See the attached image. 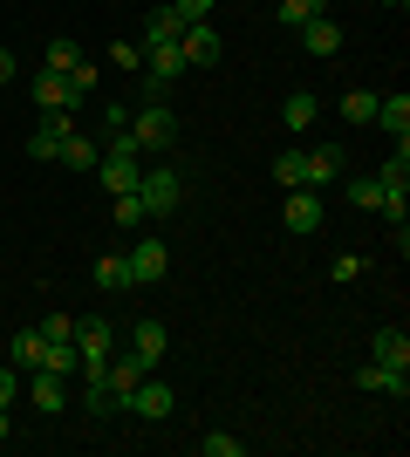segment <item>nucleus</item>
<instances>
[{
	"label": "nucleus",
	"mask_w": 410,
	"mask_h": 457,
	"mask_svg": "<svg viewBox=\"0 0 410 457\" xmlns=\"http://www.w3.org/2000/svg\"><path fill=\"white\" fill-rule=\"evenodd\" d=\"M7 82H14V55H7V48H0V89H7Z\"/></svg>",
	"instance_id": "nucleus-40"
},
{
	"label": "nucleus",
	"mask_w": 410,
	"mask_h": 457,
	"mask_svg": "<svg viewBox=\"0 0 410 457\" xmlns=\"http://www.w3.org/2000/svg\"><path fill=\"white\" fill-rule=\"evenodd\" d=\"M28 382H35V410H48V417L69 403V376H55V369H35Z\"/></svg>",
	"instance_id": "nucleus-15"
},
{
	"label": "nucleus",
	"mask_w": 410,
	"mask_h": 457,
	"mask_svg": "<svg viewBox=\"0 0 410 457\" xmlns=\"http://www.w3.org/2000/svg\"><path fill=\"white\" fill-rule=\"evenodd\" d=\"M383 7H404V0H383Z\"/></svg>",
	"instance_id": "nucleus-41"
},
{
	"label": "nucleus",
	"mask_w": 410,
	"mask_h": 457,
	"mask_svg": "<svg viewBox=\"0 0 410 457\" xmlns=\"http://www.w3.org/2000/svg\"><path fill=\"white\" fill-rule=\"evenodd\" d=\"M110 62H117L123 76H130V69H144V41H117V48H110Z\"/></svg>",
	"instance_id": "nucleus-34"
},
{
	"label": "nucleus",
	"mask_w": 410,
	"mask_h": 457,
	"mask_svg": "<svg viewBox=\"0 0 410 457\" xmlns=\"http://www.w3.org/2000/svg\"><path fill=\"white\" fill-rule=\"evenodd\" d=\"M273 185H280V191H301V185H308V157H301V151H280V157H273Z\"/></svg>",
	"instance_id": "nucleus-22"
},
{
	"label": "nucleus",
	"mask_w": 410,
	"mask_h": 457,
	"mask_svg": "<svg viewBox=\"0 0 410 457\" xmlns=\"http://www.w3.org/2000/svg\"><path fill=\"white\" fill-rule=\"evenodd\" d=\"M69 335H76V321H69V314H48V321H41V342H69Z\"/></svg>",
	"instance_id": "nucleus-36"
},
{
	"label": "nucleus",
	"mask_w": 410,
	"mask_h": 457,
	"mask_svg": "<svg viewBox=\"0 0 410 457\" xmlns=\"http://www.w3.org/2000/svg\"><path fill=\"white\" fill-rule=\"evenodd\" d=\"M178 171L172 164H144V178H137V198H144V212H151V219H172L178 212Z\"/></svg>",
	"instance_id": "nucleus-4"
},
{
	"label": "nucleus",
	"mask_w": 410,
	"mask_h": 457,
	"mask_svg": "<svg viewBox=\"0 0 410 457\" xmlns=\"http://www.w3.org/2000/svg\"><path fill=\"white\" fill-rule=\"evenodd\" d=\"M14 403V369H0V410Z\"/></svg>",
	"instance_id": "nucleus-39"
},
{
	"label": "nucleus",
	"mask_w": 410,
	"mask_h": 457,
	"mask_svg": "<svg viewBox=\"0 0 410 457\" xmlns=\"http://www.w3.org/2000/svg\"><path fill=\"white\" fill-rule=\"evenodd\" d=\"M96 157H103V144H96V137H69V144H62V157H55V164H69V171H96Z\"/></svg>",
	"instance_id": "nucleus-20"
},
{
	"label": "nucleus",
	"mask_w": 410,
	"mask_h": 457,
	"mask_svg": "<svg viewBox=\"0 0 410 457\" xmlns=\"http://www.w3.org/2000/svg\"><path fill=\"white\" fill-rule=\"evenodd\" d=\"M117 226H123V232L151 226V212H144V198H137V191H117Z\"/></svg>",
	"instance_id": "nucleus-28"
},
{
	"label": "nucleus",
	"mask_w": 410,
	"mask_h": 457,
	"mask_svg": "<svg viewBox=\"0 0 410 457\" xmlns=\"http://www.w3.org/2000/svg\"><path fill=\"white\" fill-rule=\"evenodd\" d=\"M294 35L308 41V55H335V48H342V28H335L329 14H314V21H301V28H294Z\"/></svg>",
	"instance_id": "nucleus-13"
},
{
	"label": "nucleus",
	"mask_w": 410,
	"mask_h": 457,
	"mask_svg": "<svg viewBox=\"0 0 410 457\" xmlns=\"http://www.w3.org/2000/svg\"><path fill=\"white\" fill-rule=\"evenodd\" d=\"M96 287H103V294L130 287V267H123V253H103V260H96Z\"/></svg>",
	"instance_id": "nucleus-26"
},
{
	"label": "nucleus",
	"mask_w": 410,
	"mask_h": 457,
	"mask_svg": "<svg viewBox=\"0 0 410 457\" xmlns=\"http://www.w3.org/2000/svg\"><path fill=\"white\" fill-rule=\"evenodd\" d=\"M349 198H356L363 212H376V205H383V185H376V178H356V185H349Z\"/></svg>",
	"instance_id": "nucleus-35"
},
{
	"label": "nucleus",
	"mask_w": 410,
	"mask_h": 457,
	"mask_svg": "<svg viewBox=\"0 0 410 457\" xmlns=\"http://www.w3.org/2000/svg\"><path fill=\"white\" fill-rule=\"evenodd\" d=\"M213 14V0H178V21H185V28H192V21H205Z\"/></svg>",
	"instance_id": "nucleus-38"
},
{
	"label": "nucleus",
	"mask_w": 410,
	"mask_h": 457,
	"mask_svg": "<svg viewBox=\"0 0 410 457\" xmlns=\"http://www.w3.org/2000/svg\"><path fill=\"white\" fill-rule=\"evenodd\" d=\"M123 410H130V417H144V423H164V417L178 410V389H172V382H151V376H144V382L130 389V403H123Z\"/></svg>",
	"instance_id": "nucleus-6"
},
{
	"label": "nucleus",
	"mask_w": 410,
	"mask_h": 457,
	"mask_svg": "<svg viewBox=\"0 0 410 457\" xmlns=\"http://www.w3.org/2000/svg\"><path fill=\"white\" fill-rule=\"evenodd\" d=\"M123 403H130V389H117L110 376H89V417H117Z\"/></svg>",
	"instance_id": "nucleus-17"
},
{
	"label": "nucleus",
	"mask_w": 410,
	"mask_h": 457,
	"mask_svg": "<svg viewBox=\"0 0 410 457\" xmlns=\"http://www.w3.org/2000/svg\"><path fill=\"white\" fill-rule=\"evenodd\" d=\"M322 226V191H288V232H314Z\"/></svg>",
	"instance_id": "nucleus-12"
},
{
	"label": "nucleus",
	"mask_w": 410,
	"mask_h": 457,
	"mask_svg": "<svg viewBox=\"0 0 410 457\" xmlns=\"http://www.w3.org/2000/svg\"><path fill=\"white\" fill-rule=\"evenodd\" d=\"M123 267H130V287L164 280V267H172V246H164V239H137V246L123 253Z\"/></svg>",
	"instance_id": "nucleus-8"
},
{
	"label": "nucleus",
	"mask_w": 410,
	"mask_h": 457,
	"mask_svg": "<svg viewBox=\"0 0 410 457\" xmlns=\"http://www.w3.org/2000/svg\"><path fill=\"white\" fill-rule=\"evenodd\" d=\"M35 103H41V110H76V96H69V76L41 69V76H35Z\"/></svg>",
	"instance_id": "nucleus-18"
},
{
	"label": "nucleus",
	"mask_w": 410,
	"mask_h": 457,
	"mask_svg": "<svg viewBox=\"0 0 410 457\" xmlns=\"http://www.w3.org/2000/svg\"><path fill=\"white\" fill-rule=\"evenodd\" d=\"M144 76H151V82H178V76H185L178 41H151V48H144Z\"/></svg>",
	"instance_id": "nucleus-10"
},
{
	"label": "nucleus",
	"mask_w": 410,
	"mask_h": 457,
	"mask_svg": "<svg viewBox=\"0 0 410 457\" xmlns=\"http://www.w3.org/2000/svg\"><path fill=\"white\" fill-rule=\"evenodd\" d=\"M376 185H383V198H404L410 191V144H397V157L376 171Z\"/></svg>",
	"instance_id": "nucleus-19"
},
{
	"label": "nucleus",
	"mask_w": 410,
	"mask_h": 457,
	"mask_svg": "<svg viewBox=\"0 0 410 457\" xmlns=\"http://www.w3.org/2000/svg\"><path fill=\"white\" fill-rule=\"evenodd\" d=\"M370 362H376V369H410V335H404V328H376Z\"/></svg>",
	"instance_id": "nucleus-9"
},
{
	"label": "nucleus",
	"mask_w": 410,
	"mask_h": 457,
	"mask_svg": "<svg viewBox=\"0 0 410 457\" xmlns=\"http://www.w3.org/2000/svg\"><path fill=\"white\" fill-rule=\"evenodd\" d=\"M96 178H103V191H110V198H117V191H137V178H144V151H137L130 130H117L110 144H103Z\"/></svg>",
	"instance_id": "nucleus-1"
},
{
	"label": "nucleus",
	"mask_w": 410,
	"mask_h": 457,
	"mask_svg": "<svg viewBox=\"0 0 410 457\" xmlns=\"http://www.w3.org/2000/svg\"><path fill=\"white\" fill-rule=\"evenodd\" d=\"M69 137H76V123H69V110H41L35 137H28V157H48V164H55Z\"/></svg>",
	"instance_id": "nucleus-7"
},
{
	"label": "nucleus",
	"mask_w": 410,
	"mask_h": 457,
	"mask_svg": "<svg viewBox=\"0 0 410 457\" xmlns=\"http://www.w3.org/2000/svg\"><path fill=\"white\" fill-rule=\"evenodd\" d=\"M376 123L390 130V144H410V96H376Z\"/></svg>",
	"instance_id": "nucleus-11"
},
{
	"label": "nucleus",
	"mask_w": 410,
	"mask_h": 457,
	"mask_svg": "<svg viewBox=\"0 0 410 457\" xmlns=\"http://www.w3.org/2000/svg\"><path fill=\"white\" fill-rule=\"evenodd\" d=\"M301 157H308V191H322V185H335V178H342V151H335V144L301 151Z\"/></svg>",
	"instance_id": "nucleus-16"
},
{
	"label": "nucleus",
	"mask_w": 410,
	"mask_h": 457,
	"mask_svg": "<svg viewBox=\"0 0 410 457\" xmlns=\"http://www.w3.org/2000/svg\"><path fill=\"white\" fill-rule=\"evenodd\" d=\"M76 62H82V48H76V41H69V35H55V41H48V48H41V69H55V76H69Z\"/></svg>",
	"instance_id": "nucleus-24"
},
{
	"label": "nucleus",
	"mask_w": 410,
	"mask_h": 457,
	"mask_svg": "<svg viewBox=\"0 0 410 457\" xmlns=\"http://www.w3.org/2000/svg\"><path fill=\"white\" fill-rule=\"evenodd\" d=\"M280 116H288V130H308V123H314V96H308V89H294L288 103H280Z\"/></svg>",
	"instance_id": "nucleus-27"
},
{
	"label": "nucleus",
	"mask_w": 410,
	"mask_h": 457,
	"mask_svg": "<svg viewBox=\"0 0 410 457\" xmlns=\"http://www.w3.org/2000/svg\"><path fill=\"white\" fill-rule=\"evenodd\" d=\"M314 14H329V0H280V28H301Z\"/></svg>",
	"instance_id": "nucleus-30"
},
{
	"label": "nucleus",
	"mask_w": 410,
	"mask_h": 457,
	"mask_svg": "<svg viewBox=\"0 0 410 457\" xmlns=\"http://www.w3.org/2000/svg\"><path fill=\"white\" fill-rule=\"evenodd\" d=\"M117 130H130V110H123V103H117V110H103V144H110Z\"/></svg>",
	"instance_id": "nucleus-37"
},
{
	"label": "nucleus",
	"mask_w": 410,
	"mask_h": 457,
	"mask_svg": "<svg viewBox=\"0 0 410 457\" xmlns=\"http://www.w3.org/2000/svg\"><path fill=\"white\" fill-rule=\"evenodd\" d=\"M41 369H55V376H76V369H82L76 335H69V342H41Z\"/></svg>",
	"instance_id": "nucleus-23"
},
{
	"label": "nucleus",
	"mask_w": 410,
	"mask_h": 457,
	"mask_svg": "<svg viewBox=\"0 0 410 457\" xmlns=\"http://www.w3.org/2000/svg\"><path fill=\"white\" fill-rule=\"evenodd\" d=\"M178 55H185V69H213V62L226 55V41H219L213 21H192V28L178 35Z\"/></svg>",
	"instance_id": "nucleus-5"
},
{
	"label": "nucleus",
	"mask_w": 410,
	"mask_h": 457,
	"mask_svg": "<svg viewBox=\"0 0 410 457\" xmlns=\"http://www.w3.org/2000/svg\"><path fill=\"white\" fill-rule=\"evenodd\" d=\"M198 451H205V457H239L247 444H239V437H226V430H213V437H198Z\"/></svg>",
	"instance_id": "nucleus-33"
},
{
	"label": "nucleus",
	"mask_w": 410,
	"mask_h": 457,
	"mask_svg": "<svg viewBox=\"0 0 410 457\" xmlns=\"http://www.w3.org/2000/svg\"><path fill=\"white\" fill-rule=\"evenodd\" d=\"M342 116H349V123H376V96L370 89H349V96H342Z\"/></svg>",
	"instance_id": "nucleus-32"
},
{
	"label": "nucleus",
	"mask_w": 410,
	"mask_h": 457,
	"mask_svg": "<svg viewBox=\"0 0 410 457\" xmlns=\"http://www.w3.org/2000/svg\"><path fill=\"white\" fill-rule=\"evenodd\" d=\"M110 348H117V321H103V314L76 321V355H82V369H76V376H103Z\"/></svg>",
	"instance_id": "nucleus-3"
},
{
	"label": "nucleus",
	"mask_w": 410,
	"mask_h": 457,
	"mask_svg": "<svg viewBox=\"0 0 410 457\" xmlns=\"http://www.w3.org/2000/svg\"><path fill=\"white\" fill-rule=\"evenodd\" d=\"M356 382H363V389H383V396H404V389H410V382H404V369H356Z\"/></svg>",
	"instance_id": "nucleus-25"
},
{
	"label": "nucleus",
	"mask_w": 410,
	"mask_h": 457,
	"mask_svg": "<svg viewBox=\"0 0 410 457\" xmlns=\"http://www.w3.org/2000/svg\"><path fill=\"white\" fill-rule=\"evenodd\" d=\"M130 137H137V151H144V157H164L178 144V116L164 110V103H137V110H130Z\"/></svg>",
	"instance_id": "nucleus-2"
},
{
	"label": "nucleus",
	"mask_w": 410,
	"mask_h": 457,
	"mask_svg": "<svg viewBox=\"0 0 410 457\" xmlns=\"http://www.w3.org/2000/svg\"><path fill=\"white\" fill-rule=\"evenodd\" d=\"M14 369H28V376H35V369H41V328H28V335H14Z\"/></svg>",
	"instance_id": "nucleus-29"
},
{
	"label": "nucleus",
	"mask_w": 410,
	"mask_h": 457,
	"mask_svg": "<svg viewBox=\"0 0 410 457\" xmlns=\"http://www.w3.org/2000/svg\"><path fill=\"white\" fill-rule=\"evenodd\" d=\"M178 35H185L178 7H151V14H144V48H151V41H178Z\"/></svg>",
	"instance_id": "nucleus-21"
},
{
	"label": "nucleus",
	"mask_w": 410,
	"mask_h": 457,
	"mask_svg": "<svg viewBox=\"0 0 410 457\" xmlns=\"http://www.w3.org/2000/svg\"><path fill=\"white\" fill-rule=\"evenodd\" d=\"M213 7H219V0H213Z\"/></svg>",
	"instance_id": "nucleus-42"
},
{
	"label": "nucleus",
	"mask_w": 410,
	"mask_h": 457,
	"mask_svg": "<svg viewBox=\"0 0 410 457\" xmlns=\"http://www.w3.org/2000/svg\"><path fill=\"white\" fill-rule=\"evenodd\" d=\"M130 348H137V355H144V362H164V348H172V335H164V321H137L130 328Z\"/></svg>",
	"instance_id": "nucleus-14"
},
{
	"label": "nucleus",
	"mask_w": 410,
	"mask_h": 457,
	"mask_svg": "<svg viewBox=\"0 0 410 457\" xmlns=\"http://www.w3.org/2000/svg\"><path fill=\"white\" fill-rule=\"evenodd\" d=\"M69 96H76V110L96 96V62H76V69H69Z\"/></svg>",
	"instance_id": "nucleus-31"
}]
</instances>
